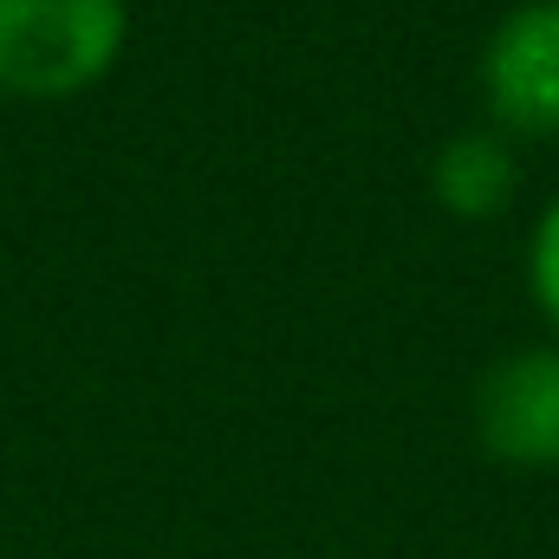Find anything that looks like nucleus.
<instances>
[{
	"label": "nucleus",
	"mask_w": 559,
	"mask_h": 559,
	"mask_svg": "<svg viewBox=\"0 0 559 559\" xmlns=\"http://www.w3.org/2000/svg\"><path fill=\"white\" fill-rule=\"evenodd\" d=\"M131 0H0V92L59 105L118 72Z\"/></svg>",
	"instance_id": "1"
},
{
	"label": "nucleus",
	"mask_w": 559,
	"mask_h": 559,
	"mask_svg": "<svg viewBox=\"0 0 559 559\" xmlns=\"http://www.w3.org/2000/svg\"><path fill=\"white\" fill-rule=\"evenodd\" d=\"M527 293H534V306L559 345V195L540 209V222L527 235Z\"/></svg>",
	"instance_id": "5"
},
{
	"label": "nucleus",
	"mask_w": 559,
	"mask_h": 559,
	"mask_svg": "<svg viewBox=\"0 0 559 559\" xmlns=\"http://www.w3.org/2000/svg\"><path fill=\"white\" fill-rule=\"evenodd\" d=\"M475 442L501 468H559V345H521L475 384Z\"/></svg>",
	"instance_id": "3"
},
{
	"label": "nucleus",
	"mask_w": 559,
	"mask_h": 559,
	"mask_svg": "<svg viewBox=\"0 0 559 559\" xmlns=\"http://www.w3.org/2000/svg\"><path fill=\"white\" fill-rule=\"evenodd\" d=\"M481 111L508 143L559 138V0L508 7L481 39Z\"/></svg>",
	"instance_id": "2"
},
{
	"label": "nucleus",
	"mask_w": 559,
	"mask_h": 559,
	"mask_svg": "<svg viewBox=\"0 0 559 559\" xmlns=\"http://www.w3.org/2000/svg\"><path fill=\"white\" fill-rule=\"evenodd\" d=\"M514 189H521V163L501 131H455L429 156V195L455 222H495L514 202Z\"/></svg>",
	"instance_id": "4"
}]
</instances>
